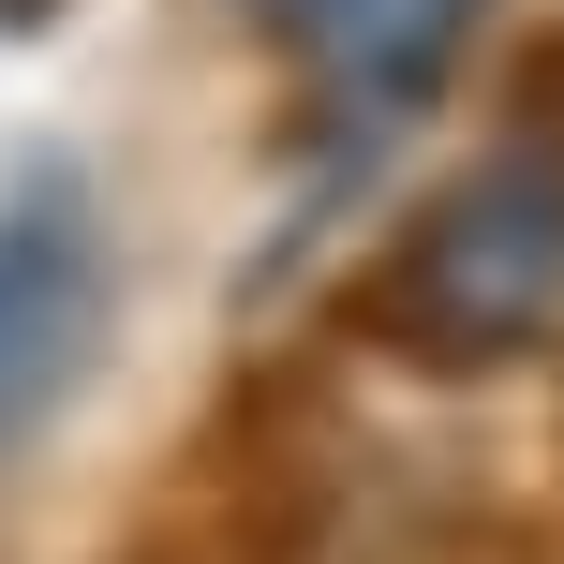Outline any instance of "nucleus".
Instances as JSON below:
<instances>
[{
    "instance_id": "f257e3e1",
    "label": "nucleus",
    "mask_w": 564,
    "mask_h": 564,
    "mask_svg": "<svg viewBox=\"0 0 564 564\" xmlns=\"http://www.w3.org/2000/svg\"><path fill=\"white\" fill-rule=\"evenodd\" d=\"M371 327L416 371H506L564 327V149H490L401 224Z\"/></svg>"
},
{
    "instance_id": "f03ea898",
    "label": "nucleus",
    "mask_w": 564,
    "mask_h": 564,
    "mask_svg": "<svg viewBox=\"0 0 564 564\" xmlns=\"http://www.w3.org/2000/svg\"><path fill=\"white\" fill-rule=\"evenodd\" d=\"M476 15H490V0H268V30L327 75V105H357V119L431 105Z\"/></svg>"
},
{
    "instance_id": "7ed1b4c3",
    "label": "nucleus",
    "mask_w": 564,
    "mask_h": 564,
    "mask_svg": "<svg viewBox=\"0 0 564 564\" xmlns=\"http://www.w3.org/2000/svg\"><path fill=\"white\" fill-rule=\"evenodd\" d=\"M89 297H105V282H89V224H75V194L0 208V431H15L30 401L89 357Z\"/></svg>"
}]
</instances>
